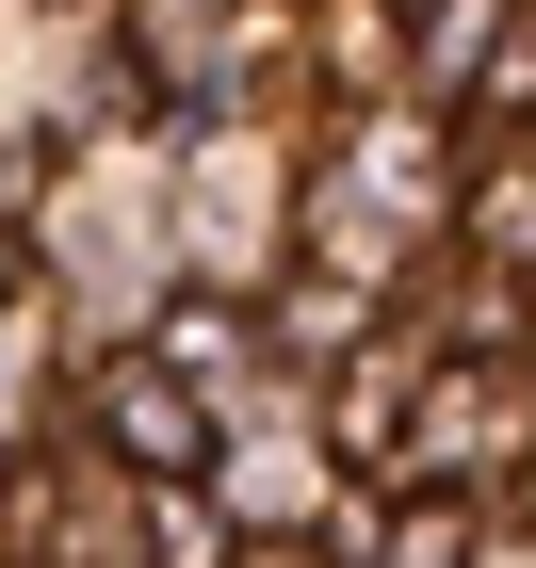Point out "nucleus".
Returning a JSON list of instances; mask_svg holds the SVG:
<instances>
[{"label":"nucleus","mask_w":536,"mask_h":568,"mask_svg":"<svg viewBox=\"0 0 536 568\" xmlns=\"http://www.w3.org/2000/svg\"><path fill=\"white\" fill-rule=\"evenodd\" d=\"M17 195H33V131H0V212H17Z\"/></svg>","instance_id":"7ed1b4c3"},{"label":"nucleus","mask_w":536,"mask_h":568,"mask_svg":"<svg viewBox=\"0 0 536 568\" xmlns=\"http://www.w3.org/2000/svg\"><path fill=\"white\" fill-rule=\"evenodd\" d=\"M146 552H163V568H227V520H195V504L163 487V520H146Z\"/></svg>","instance_id":"f03ea898"},{"label":"nucleus","mask_w":536,"mask_h":568,"mask_svg":"<svg viewBox=\"0 0 536 568\" xmlns=\"http://www.w3.org/2000/svg\"><path fill=\"white\" fill-rule=\"evenodd\" d=\"M17 276H33V261H17V227H0V293H17Z\"/></svg>","instance_id":"20e7f679"},{"label":"nucleus","mask_w":536,"mask_h":568,"mask_svg":"<svg viewBox=\"0 0 536 568\" xmlns=\"http://www.w3.org/2000/svg\"><path fill=\"white\" fill-rule=\"evenodd\" d=\"M98 438H114V455H131V471H195V455H212V390H195V374H163V357H114V374H98Z\"/></svg>","instance_id":"f257e3e1"}]
</instances>
